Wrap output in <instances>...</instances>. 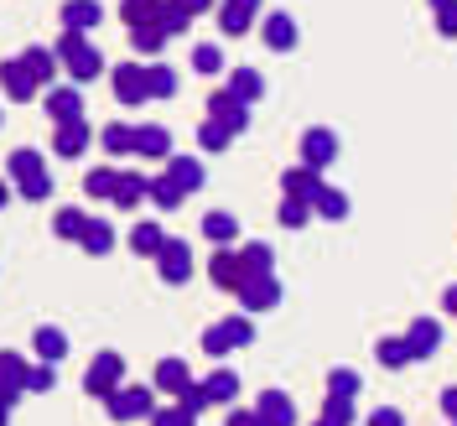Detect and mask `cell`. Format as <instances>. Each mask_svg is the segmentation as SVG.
<instances>
[{"label":"cell","mask_w":457,"mask_h":426,"mask_svg":"<svg viewBox=\"0 0 457 426\" xmlns=\"http://www.w3.org/2000/svg\"><path fill=\"white\" fill-rule=\"evenodd\" d=\"M208 276H213L219 291H239V286H245V260H239V250H234V245H219L213 260H208Z\"/></svg>","instance_id":"cell-10"},{"label":"cell","mask_w":457,"mask_h":426,"mask_svg":"<svg viewBox=\"0 0 457 426\" xmlns=\"http://www.w3.org/2000/svg\"><path fill=\"white\" fill-rule=\"evenodd\" d=\"M234 297H239L250 313H265V307H276V302H281V281H276V276H250Z\"/></svg>","instance_id":"cell-13"},{"label":"cell","mask_w":457,"mask_h":426,"mask_svg":"<svg viewBox=\"0 0 457 426\" xmlns=\"http://www.w3.org/2000/svg\"><path fill=\"white\" fill-rule=\"evenodd\" d=\"M104 411L114 422H151L156 396H151V385H120L114 396H104Z\"/></svg>","instance_id":"cell-3"},{"label":"cell","mask_w":457,"mask_h":426,"mask_svg":"<svg viewBox=\"0 0 457 426\" xmlns=\"http://www.w3.org/2000/svg\"><path fill=\"white\" fill-rule=\"evenodd\" d=\"M145 94H151V99H171V94H177V73H171L167 63H151V68H145Z\"/></svg>","instance_id":"cell-37"},{"label":"cell","mask_w":457,"mask_h":426,"mask_svg":"<svg viewBox=\"0 0 457 426\" xmlns=\"http://www.w3.org/2000/svg\"><path fill=\"white\" fill-rule=\"evenodd\" d=\"M333 156H338V136H333L328 125H312V130L302 136V167L322 171V167H333Z\"/></svg>","instance_id":"cell-9"},{"label":"cell","mask_w":457,"mask_h":426,"mask_svg":"<svg viewBox=\"0 0 457 426\" xmlns=\"http://www.w3.org/2000/svg\"><path fill=\"white\" fill-rule=\"evenodd\" d=\"M239 260H245V281H250V276H276V255H270V245H245V250H239Z\"/></svg>","instance_id":"cell-30"},{"label":"cell","mask_w":457,"mask_h":426,"mask_svg":"<svg viewBox=\"0 0 457 426\" xmlns=\"http://www.w3.org/2000/svg\"><path fill=\"white\" fill-rule=\"evenodd\" d=\"M21 63L31 68V79H37V84H53V79H57V53H47V47H27Z\"/></svg>","instance_id":"cell-36"},{"label":"cell","mask_w":457,"mask_h":426,"mask_svg":"<svg viewBox=\"0 0 457 426\" xmlns=\"http://www.w3.org/2000/svg\"><path fill=\"white\" fill-rule=\"evenodd\" d=\"M234 234H239L234 213H208V219H203V239H208V245H234Z\"/></svg>","instance_id":"cell-38"},{"label":"cell","mask_w":457,"mask_h":426,"mask_svg":"<svg viewBox=\"0 0 457 426\" xmlns=\"http://www.w3.org/2000/svg\"><path fill=\"white\" fill-rule=\"evenodd\" d=\"M145 198L156 203V208H177V203L187 198V193H182V188L171 182L167 171H162V177H145Z\"/></svg>","instance_id":"cell-33"},{"label":"cell","mask_w":457,"mask_h":426,"mask_svg":"<svg viewBox=\"0 0 457 426\" xmlns=\"http://www.w3.org/2000/svg\"><path fill=\"white\" fill-rule=\"evenodd\" d=\"M442 307H447V313H457V286H447V297H442Z\"/></svg>","instance_id":"cell-56"},{"label":"cell","mask_w":457,"mask_h":426,"mask_svg":"<svg viewBox=\"0 0 457 426\" xmlns=\"http://www.w3.org/2000/svg\"><path fill=\"white\" fill-rule=\"evenodd\" d=\"M400 338L411 343V359H427V354H436V343H442V322L436 317H416Z\"/></svg>","instance_id":"cell-16"},{"label":"cell","mask_w":457,"mask_h":426,"mask_svg":"<svg viewBox=\"0 0 457 426\" xmlns=\"http://www.w3.org/2000/svg\"><path fill=\"white\" fill-rule=\"evenodd\" d=\"M167 177L182 188V193H198L203 182H208V171H203L198 156H167Z\"/></svg>","instance_id":"cell-22"},{"label":"cell","mask_w":457,"mask_h":426,"mask_svg":"<svg viewBox=\"0 0 457 426\" xmlns=\"http://www.w3.org/2000/svg\"><path fill=\"white\" fill-rule=\"evenodd\" d=\"M37 354H42V364H57L62 354H68V333L62 328H37Z\"/></svg>","instance_id":"cell-35"},{"label":"cell","mask_w":457,"mask_h":426,"mask_svg":"<svg viewBox=\"0 0 457 426\" xmlns=\"http://www.w3.org/2000/svg\"><path fill=\"white\" fill-rule=\"evenodd\" d=\"M312 219V203H302V198H281V224L286 229H302Z\"/></svg>","instance_id":"cell-47"},{"label":"cell","mask_w":457,"mask_h":426,"mask_svg":"<svg viewBox=\"0 0 457 426\" xmlns=\"http://www.w3.org/2000/svg\"><path fill=\"white\" fill-rule=\"evenodd\" d=\"M84 224H88V213H84V208H57L53 234H57V239H79V234H84Z\"/></svg>","instance_id":"cell-42"},{"label":"cell","mask_w":457,"mask_h":426,"mask_svg":"<svg viewBox=\"0 0 457 426\" xmlns=\"http://www.w3.org/2000/svg\"><path fill=\"white\" fill-rule=\"evenodd\" d=\"M130 47H136L141 57H156L162 47H167V31L156 27V21H151V27H130Z\"/></svg>","instance_id":"cell-39"},{"label":"cell","mask_w":457,"mask_h":426,"mask_svg":"<svg viewBox=\"0 0 457 426\" xmlns=\"http://www.w3.org/2000/svg\"><path fill=\"white\" fill-rule=\"evenodd\" d=\"M120 385H125V359H120V354H94V364H88V374H84V390L94 400H104V396H114V390H120Z\"/></svg>","instance_id":"cell-4"},{"label":"cell","mask_w":457,"mask_h":426,"mask_svg":"<svg viewBox=\"0 0 457 426\" xmlns=\"http://www.w3.org/2000/svg\"><path fill=\"white\" fill-rule=\"evenodd\" d=\"M250 338H255V328H250V317H224V322H213V328L203 333V348H208L213 359H224L228 348H245Z\"/></svg>","instance_id":"cell-5"},{"label":"cell","mask_w":457,"mask_h":426,"mask_svg":"<svg viewBox=\"0 0 457 426\" xmlns=\"http://www.w3.org/2000/svg\"><path fill=\"white\" fill-rule=\"evenodd\" d=\"M156 271H162L167 286L193 281V245H187V239H167V245L156 250Z\"/></svg>","instance_id":"cell-6"},{"label":"cell","mask_w":457,"mask_h":426,"mask_svg":"<svg viewBox=\"0 0 457 426\" xmlns=\"http://www.w3.org/2000/svg\"><path fill=\"white\" fill-rule=\"evenodd\" d=\"M0 88H5V99H16V104H27V99L42 94V84L31 79V68L21 57H5V63H0Z\"/></svg>","instance_id":"cell-8"},{"label":"cell","mask_w":457,"mask_h":426,"mask_svg":"<svg viewBox=\"0 0 457 426\" xmlns=\"http://www.w3.org/2000/svg\"><path fill=\"white\" fill-rule=\"evenodd\" d=\"M114 182H120V171L114 167H94L84 177V193L88 198H114Z\"/></svg>","instance_id":"cell-43"},{"label":"cell","mask_w":457,"mask_h":426,"mask_svg":"<svg viewBox=\"0 0 457 426\" xmlns=\"http://www.w3.org/2000/svg\"><path fill=\"white\" fill-rule=\"evenodd\" d=\"M374 359H379L385 370H405V364H411V343L405 338H385L379 348H374Z\"/></svg>","instance_id":"cell-41"},{"label":"cell","mask_w":457,"mask_h":426,"mask_svg":"<svg viewBox=\"0 0 457 426\" xmlns=\"http://www.w3.org/2000/svg\"><path fill=\"white\" fill-rule=\"evenodd\" d=\"M162 5L167 0H120V16H125V27H151L162 16Z\"/></svg>","instance_id":"cell-32"},{"label":"cell","mask_w":457,"mask_h":426,"mask_svg":"<svg viewBox=\"0 0 457 426\" xmlns=\"http://www.w3.org/2000/svg\"><path fill=\"white\" fill-rule=\"evenodd\" d=\"M5 203H11V188H5V177H0V208H5Z\"/></svg>","instance_id":"cell-57"},{"label":"cell","mask_w":457,"mask_h":426,"mask_svg":"<svg viewBox=\"0 0 457 426\" xmlns=\"http://www.w3.org/2000/svg\"><path fill=\"white\" fill-rule=\"evenodd\" d=\"M431 11H436L442 37H457V0H431Z\"/></svg>","instance_id":"cell-50"},{"label":"cell","mask_w":457,"mask_h":426,"mask_svg":"<svg viewBox=\"0 0 457 426\" xmlns=\"http://www.w3.org/2000/svg\"><path fill=\"white\" fill-rule=\"evenodd\" d=\"M317 182H322V171H312V167H291V171L281 177V193H286V198H302V203H312Z\"/></svg>","instance_id":"cell-25"},{"label":"cell","mask_w":457,"mask_h":426,"mask_svg":"<svg viewBox=\"0 0 457 426\" xmlns=\"http://www.w3.org/2000/svg\"><path fill=\"white\" fill-rule=\"evenodd\" d=\"M5 416H11V411H5V405H0V426H11V422H5Z\"/></svg>","instance_id":"cell-59"},{"label":"cell","mask_w":457,"mask_h":426,"mask_svg":"<svg viewBox=\"0 0 457 426\" xmlns=\"http://www.w3.org/2000/svg\"><path fill=\"white\" fill-rule=\"evenodd\" d=\"M228 94H234L239 104H255L260 94H265V79H260V68H234V73H228Z\"/></svg>","instance_id":"cell-24"},{"label":"cell","mask_w":457,"mask_h":426,"mask_svg":"<svg viewBox=\"0 0 457 426\" xmlns=\"http://www.w3.org/2000/svg\"><path fill=\"white\" fill-rule=\"evenodd\" d=\"M208 114H213V120H224L234 136H239V130L250 125V104H239V99H234L228 88H213V94H208Z\"/></svg>","instance_id":"cell-14"},{"label":"cell","mask_w":457,"mask_h":426,"mask_svg":"<svg viewBox=\"0 0 457 426\" xmlns=\"http://www.w3.org/2000/svg\"><path fill=\"white\" fill-rule=\"evenodd\" d=\"M53 385H57V364H27V390L47 396Z\"/></svg>","instance_id":"cell-45"},{"label":"cell","mask_w":457,"mask_h":426,"mask_svg":"<svg viewBox=\"0 0 457 426\" xmlns=\"http://www.w3.org/2000/svg\"><path fill=\"white\" fill-rule=\"evenodd\" d=\"M312 213H322V219H348V193H338V188H328V182H317L312 193Z\"/></svg>","instance_id":"cell-27"},{"label":"cell","mask_w":457,"mask_h":426,"mask_svg":"<svg viewBox=\"0 0 457 426\" xmlns=\"http://www.w3.org/2000/svg\"><path fill=\"white\" fill-rule=\"evenodd\" d=\"M79 245H84L88 255H110L114 250V224L110 219H88L84 234H79Z\"/></svg>","instance_id":"cell-28"},{"label":"cell","mask_w":457,"mask_h":426,"mask_svg":"<svg viewBox=\"0 0 457 426\" xmlns=\"http://www.w3.org/2000/svg\"><path fill=\"white\" fill-rule=\"evenodd\" d=\"M136 156L167 162V156H171V130H167V125H136Z\"/></svg>","instance_id":"cell-18"},{"label":"cell","mask_w":457,"mask_h":426,"mask_svg":"<svg viewBox=\"0 0 457 426\" xmlns=\"http://www.w3.org/2000/svg\"><path fill=\"white\" fill-rule=\"evenodd\" d=\"M177 405H182V411H193V416H203L213 400H208V390H203V385H187V390L177 396Z\"/></svg>","instance_id":"cell-51"},{"label":"cell","mask_w":457,"mask_h":426,"mask_svg":"<svg viewBox=\"0 0 457 426\" xmlns=\"http://www.w3.org/2000/svg\"><path fill=\"white\" fill-rule=\"evenodd\" d=\"M260 0H224V11H219V27H224V37H245L250 31V21H255Z\"/></svg>","instance_id":"cell-21"},{"label":"cell","mask_w":457,"mask_h":426,"mask_svg":"<svg viewBox=\"0 0 457 426\" xmlns=\"http://www.w3.org/2000/svg\"><path fill=\"white\" fill-rule=\"evenodd\" d=\"M193 68L198 73H224V53L213 42H203V47H193Z\"/></svg>","instance_id":"cell-46"},{"label":"cell","mask_w":457,"mask_h":426,"mask_svg":"<svg viewBox=\"0 0 457 426\" xmlns=\"http://www.w3.org/2000/svg\"><path fill=\"white\" fill-rule=\"evenodd\" d=\"M442 416H453V426H457V385L453 390H442Z\"/></svg>","instance_id":"cell-54"},{"label":"cell","mask_w":457,"mask_h":426,"mask_svg":"<svg viewBox=\"0 0 457 426\" xmlns=\"http://www.w3.org/2000/svg\"><path fill=\"white\" fill-rule=\"evenodd\" d=\"M104 21L99 0H62V31H94Z\"/></svg>","instance_id":"cell-19"},{"label":"cell","mask_w":457,"mask_h":426,"mask_svg":"<svg viewBox=\"0 0 457 426\" xmlns=\"http://www.w3.org/2000/svg\"><path fill=\"white\" fill-rule=\"evenodd\" d=\"M198 146H203V151H224V146H234V130H228L224 120H213V114H208V120L198 125Z\"/></svg>","instance_id":"cell-40"},{"label":"cell","mask_w":457,"mask_h":426,"mask_svg":"<svg viewBox=\"0 0 457 426\" xmlns=\"http://www.w3.org/2000/svg\"><path fill=\"white\" fill-rule=\"evenodd\" d=\"M114 79V99L120 104H145L151 94H145V68L141 63H120V68H110Z\"/></svg>","instance_id":"cell-11"},{"label":"cell","mask_w":457,"mask_h":426,"mask_svg":"<svg viewBox=\"0 0 457 426\" xmlns=\"http://www.w3.org/2000/svg\"><path fill=\"white\" fill-rule=\"evenodd\" d=\"M260 37H265V47H276V53H291V47H296V21H291L286 11H270V16L260 21Z\"/></svg>","instance_id":"cell-17"},{"label":"cell","mask_w":457,"mask_h":426,"mask_svg":"<svg viewBox=\"0 0 457 426\" xmlns=\"http://www.w3.org/2000/svg\"><path fill=\"white\" fill-rule=\"evenodd\" d=\"M47 114H53V125H62V120H84V94H79V84H53L47 88Z\"/></svg>","instance_id":"cell-12"},{"label":"cell","mask_w":457,"mask_h":426,"mask_svg":"<svg viewBox=\"0 0 457 426\" xmlns=\"http://www.w3.org/2000/svg\"><path fill=\"white\" fill-rule=\"evenodd\" d=\"M203 390H208L213 405H234V396H239V374L234 370H213L208 380H203Z\"/></svg>","instance_id":"cell-29"},{"label":"cell","mask_w":457,"mask_h":426,"mask_svg":"<svg viewBox=\"0 0 457 426\" xmlns=\"http://www.w3.org/2000/svg\"><path fill=\"white\" fill-rule=\"evenodd\" d=\"M21 396H27V359L16 348H0V405L11 411Z\"/></svg>","instance_id":"cell-7"},{"label":"cell","mask_w":457,"mask_h":426,"mask_svg":"<svg viewBox=\"0 0 457 426\" xmlns=\"http://www.w3.org/2000/svg\"><path fill=\"white\" fill-rule=\"evenodd\" d=\"M317 426H343V422H333V416H322V422H317Z\"/></svg>","instance_id":"cell-58"},{"label":"cell","mask_w":457,"mask_h":426,"mask_svg":"<svg viewBox=\"0 0 457 426\" xmlns=\"http://www.w3.org/2000/svg\"><path fill=\"white\" fill-rule=\"evenodd\" d=\"M171 5H182V11H187V16H203V11H208V5H213V0H171Z\"/></svg>","instance_id":"cell-55"},{"label":"cell","mask_w":457,"mask_h":426,"mask_svg":"<svg viewBox=\"0 0 457 426\" xmlns=\"http://www.w3.org/2000/svg\"><path fill=\"white\" fill-rule=\"evenodd\" d=\"M370 426H405V416H400V411H390V405H385V411H374V416H370Z\"/></svg>","instance_id":"cell-53"},{"label":"cell","mask_w":457,"mask_h":426,"mask_svg":"<svg viewBox=\"0 0 457 426\" xmlns=\"http://www.w3.org/2000/svg\"><path fill=\"white\" fill-rule=\"evenodd\" d=\"M151 426H198V416L182 405H162V411H151Z\"/></svg>","instance_id":"cell-49"},{"label":"cell","mask_w":457,"mask_h":426,"mask_svg":"<svg viewBox=\"0 0 457 426\" xmlns=\"http://www.w3.org/2000/svg\"><path fill=\"white\" fill-rule=\"evenodd\" d=\"M167 245V234H162V224L156 219H141V224L130 229V250L136 255H145V260H156V250Z\"/></svg>","instance_id":"cell-26"},{"label":"cell","mask_w":457,"mask_h":426,"mask_svg":"<svg viewBox=\"0 0 457 426\" xmlns=\"http://www.w3.org/2000/svg\"><path fill=\"white\" fill-rule=\"evenodd\" d=\"M255 411H260V422L265 426H296V405H291L286 390H265Z\"/></svg>","instance_id":"cell-20"},{"label":"cell","mask_w":457,"mask_h":426,"mask_svg":"<svg viewBox=\"0 0 457 426\" xmlns=\"http://www.w3.org/2000/svg\"><path fill=\"white\" fill-rule=\"evenodd\" d=\"M88 141H94V130H88L84 120H62V125L53 130V151H57V156H68V162H73V156H84Z\"/></svg>","instance_id":"cell-15"},{"label":"cell","mask_w":457,"mask_h":426,"mask_svg":"<svg viewBox=\"0 0 457 426\" xmlns=\"http://www.w3.org/2000/svg\"><path fill=\"white\" fill-rule=\"evenodd\" d=\"M57 63L68 68L73 84H88V79L104 73V57H99V47L88 42L84 31H62V37H57Z\"/></svg>","instance_id":"cell-2"},{"label":"cell","mask_w":457,"mask_h":426,"mask_svg":"<svg viewBox=\"0 0 457 426\" xmlns=\"http://www.w3.org/2000/svg\"><path fill=\"white\" fill-rule=\"evenodd\" d=\"M156 27L167 31V37H182V31L193 27V16H187L182 5H171V0H167V5H162V16H156Z\"/></svg>","instance_id":"cell-44"},{"label":"cell","mask_w":457,"mask_h":426,"mask_svg":"<svg viewBox=\"0 0 457 426\" xmlns=\"http://www.w3.org/2000/svg\"><path fill=\"white\" fill-rule=\"evenodd\" d=\"M145 198V177L141 171H120V182H114V208H136Z\"/></svg>","instance_id":"cell-31"},{"label":"cell","mask_w":457,"mask_h":426,"mask_svg":"<svg viewBox=\"0 0 457 426\" xmlns=\"http://www.w3.org/2000/svg\"><path fill=\"white\" fill-rule=\"evenodd\" d=\"M99 146H104L110 156H130V151H136V125H104V130H99Z\"/></svg>","instance_id":"cell-34"},{"label":"cell","mask_w":457,"mask_h":426,"mask_svg":"<svg viewBox=\"0 0 457 426\" xmlns=\"http://www.w3.org/2000/svg\"><path fill=\"white\" fill-rule=\"evenodd\" d=\"M224 426H265V422H260V411H239V405H228V422Z\"/></svg>","instance_id":"cell-52"},{"label":"cell","mask_w":457,"mask_h":426,"mask_svg":"<svg viewBox=\"0 0 457 426\" xmlns=\"http://www.w3.org/2000/svg\"><path fill=\"white\" fill-rule=\"evenodd\" d=\"M328 396L359 400V374H353V370H333V380H328Z\"/></svg>","instance_id":"cell-48"},{"label":"cell","mask_w":457,"mask_h":426,"mask_svg":"<svg viewBox=\"0 0 457 426\" xmlns=\"http://www.w3.org/2000/svg\"><path fill=\"white\" fill-rule=\"evenodd\" d=\"M151 385H156V390H167V396H182V390L193 385V370H187L182 359H162V364H156V380H151Z\"/></svg>","instance_id":"cell-23"},{"label":"cell","mask_w":457,"mask_h":426,"mask_svg":"<svg viewBox=\"0 0 457 426\" xmlns=\"http://www.w3.org/2000/svg\"><path fill=\"white\" fill-rule=\"evenodd\" d=\"M5 171H11L16 193H21L27 203H47V198H53V171L42 167V151H31V146H21V151H11V162H5Z\"/></svg>","instance_id":"cell-1"}]
</instances>
